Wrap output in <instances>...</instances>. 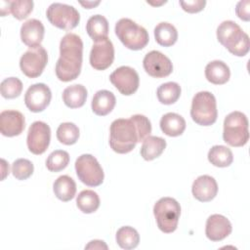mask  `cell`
I'll list each match as a JSON object with an SVG mask.
<instances>
[{"label": "cell", "instance_id": "16", "mask_svg": "<svg viewBox=\"0 0 250 250\" xmlns=\"http://www.w3.org/2000/svg\"><path fill=\"white\" fill-rule=\"evenodd\" d=\"M25 127L24 116L18 110H4L0 113V132L5 137H15Z\"/></svg>", "mask_w": 250, "mask_h": 250}, {"label": "cell", "instance_id": "36", "mask_svg": "<svg viewBox=\"0 0 250 250\" xmlns=\"http://www.w3.org/2000/svg\"><path fill=\"white\" fill-rule=\"evenodd\" d=\"M34 171V166L31 161L25 158H19L12 164L13 176L20 181L28 179Z\"/></svg>", "mask_w": 250, "mask_h": 250}, {"label": "cell", "instance_id": "1", "mask_svg": "<svg viewBox=\"0 0 250 250\" xmlns=\"http://www.w3.org/2000/svg\"><path fill=\"white\" fill-rule=\"evenodd\" d=\"M60 58L56 63V75L62 82L76 79L82 67L83 42L75 33H66L60 43Z\"/></svg>", "mask_w": 250, "mask_h": 250}, {"label": "cell", "instance_id": "8", "mask_svg": "<svg viewBox=\"0 0 250 250\" xmlns=\"http://www.w3.org/2000/svg\"><path fill=\"white\" fill-rule=\"evenodd\" d=\"M75 171L78 179L88 187H98L104 182V170L92 154L80 155L75 161Z\"/></svg>", "mask_w": 250, "mask_h": 250}, {"label": "cell", "instance_id": "35", "mask_svg": "<svg viewBox=\"0 0 250 250\" xmlns=\"http://www.w3.org/2000/svg\"><path fill=\"white\" fill-rule=\"evenodd\" d=\"M22 91V83L17 77H9L4 79L0 84V92L5 99L18 98Z\"/></svg>", "mask_w": 250, "mask_h": 250}, {"label": "cell", "instance_id": "30", "mask_svg": "<svg viewBox=\"0 0 250 250\" xmlns=\"http://www.w3.org/2000/svg\"><path fill=\"white\" fill-rule=\"evenodd\" d=\"M208 160L216 167H228L233 161L231 150L225 146H214L208 152Z\"/></svg>", "mask_w": 250, "mask_h": 250}, {"label": "cell", "instance_id": "37", "mask_svg": "<svg viewBox=\"0 0 250 250\" xmlns=\"http://www.w3.org/2000/svg\"><path fill=\"white\" fill-rule=\"evenodd\" d=\"M138 130L139 133V143L143 142L146 138H147L151 133V123L149 119L143 114H135L130 117Z\"/></svg>", "mask_w": 250, "mask_h": 250}, {"label": "cell", "instance_id": "4", "mask_svg": "<svg viewBox=\"0 0 250 250\" xmlns=\"http://www.w3.org/2000/svg\"><path fill=\"white\" fill-rule=\"evenodd\" d=\"M115 34L126 48L133 51L144 49L149 40L146 29L127 18L116 22Z\"/></svg>", "mask_w": 250, "mask_h": 250}, {"label": "cell", "instance_id": "23", "mask_svg": "<svg viewBox=\"0 0 250 250\" xmlns=\"http://www.w3.org/2000/svg\"><path fill=\"white\" fill-rule=\"evenodd\" d=\"M88 35L93 41L99 42L107 38L108 35V21L102 15L92 16L86 24Z\"/></svg>", "mask_w": 250, "mask_h": 250}, {"label": "cell", "instance_id": "2", "mask_svg": "<svg viewBox=\"0 0 250 250\" xmlns=\"http://www.w3.org/2000/svg\"><path fill=\"white\" fill-rule=\"evenodd\" d=\"M109 133V146L117 153H128L139 143V133L131 118L115 119L110 125Z\"/></svg>", "mask_w": 250, "mask_h": 250}, {"label": "cell", "instance_id": "27", "mask_svg": "<svg viewBox=\"0 0 250 250\" xmlns=\"http://www.w3.org/2000/svg\"><path fill=\"white\" fill-rule=\"evenodd\" d=\"M154 37L159 45L170 47L177 42L178 31L172 23L162 21L154 27Z\"/></svg>", "mask_w": 250, "mask_h": 250}, {"label": "cell", "instance_id": "14", "mask_svg": "<svg viewBox=\"0 0 250 250\" xmlns=\"http://www.w3.org/2000/svg\"><path fill=\"white\" fill-rule=\"evenodd\" d=\"M114 60V47L112 42L106 38L96 42L90 52V64L97 70L108 68Z\"/></svg>", "mask_w": 250, "mask_h": 250}, {"label": "cell", "instance_id": "22", "mask_svg": "<svg viewBox=\"0 0 250 250\" xmlns=\"http://www.w3.org/2000/svg\"><path fill=\"white\" fill-rule=\"evenodd\" d=\"M186 120L175 112H168L160 119L161 131L169 137L181 136L186 129Z\"/></svg>", "mask_w": 250, "mask_h": 250}, {"label": "cell", "instance_id": "19", "mask_svg": "<svg viewBox=\"0 0 250 250\" xmlns=\"http://www.w3.org/2000/svg\"><path fill=\"white\" fill-rule=\"evenodd\" d=\"M44 33L45 28L43 23L36 19L27 20L21 27V39L29 48L40 46L44 38Z\"/></svg>", "mask_w": 250, "mask_h": 250}, {"label": "cell", "instance_id": "25", "mask_svg": "<svg viewBox=\"0 0 250 250\" xmlns=\"http://www.w3.org/2000/svg\"><path fill=\"white\" fill-rule=\"evenodd\" d=\"M166 147V141L163 138L156 136H148L143 141L141 147V155L146 160L150 161L162 154Z\"/></svg>", "mask_w": 250, "mask_h": 250}, {"label": "cell", "instance_id": "13", "mask_svg": "<svg viewBox=\"0 0 250 250\" xmlns=\"http://www.w3.org/2000/svg\"><path fill=\"white\" fill-rule=\"evenodd\" d=\"M143 65L146 72L154 78L166 77L173 71V64L170 59L155 50L148 52L145 56Z\"/></svg>", "mask_w": 250, "mask_h": 250}, {"label": "cell", "instance_id": "38", "mask_svg": "<svg viewBox=\"0 0 250 250\" xmlns=\"http://www.w3.org/2000/svg\"><path fill=\"white\" fill-rule=\"evenodd\" d=\"M182 9L188 13L193 14L202 11L206 5L205 0H191V1H180Z\"/></svg>", "mask_w": 250, "mask_h": 250}, {"label": "cell", "instance_id": "32", "mask_svg": "<svg viewBox=\"0 0 250 250\" xmlns=\"http://www.w3.org/2000/svg\"><path fill=\"white\" fill-rule=\"evenodd\" d=\"M181 86L176 82H166L161 84L157 91V99L163 104H175L181 96Z\"/></svg>", "mask_w": 250, "mask_h": 250}, {"label": "cell", "instance_id": "28", "mask_svg": "<svg viewBox=\"0 0 250 250\" xmlns=\"http://www.w3.org/2000/svg\"><path fill=\"white\" fill-rule=\"evenodd\" d=\"M8 8L1 10V16L12 14L17 20H24L33 10V1L31 0H16L7 1Z\"/></svg>", "mask_w": 250, "mask_h": 250}, {"label": "cell", "instance_id": "11", "mask_svg": "<svg viewBox=\"0 0 250 250\" xmlns=\"http://www.w3.org/2000/svg\"><path fill=\"white\" fill-rule=\"evenodd\" d=\"M51 141V129L43 121L33 122L27 132L26 144L30 152L39 155L44 153Z\"/></svg>", "mask_w": 250, "mask_h": 250}, {"label": "cell", "instance_id": "40", "mask_svg": "<svg viewBox=\"0 0 250 250\" xmlns=\"http://www.w3.org/2000/svg\"><path fill=\"white\" fill-rule=\"evenodd\" d=\"M85 249H107V245L103 240H92L85 246Z\"/></svg>", "mask_w": 250, "mask_h": 250}, {"label": "cell", "instance_id": "31", "mask_svg": "<svg viewBox=\"0 0 250 250\" xmlns=\"http://www.w3.org/2000/svg\"><path fill=\"white\" fill-rule=\"evenodd\" d=\"M117 244L125 250L134 249L139 245L140 235L138 231L129 226L121 227L115 235Z\"/></svg>", "mask_w": 250, "mask_h": 250}, {"label": "cell", "instance_id": "41", "mask_svg": "<svg viewBox=\"0 0 250 250\" xmlns=\"http://www.w3.org/2000/svg\"><path fill=\"white\" fill-rule=\"evenodd\" d=\"M80 4H81L82 6H84L86 9H92V8H94L95 6L99 5L100 2H80Z\"/></svg>", "mask_w": 250, "mask_h": 250}, {"label": "cell", "instance_id": "18", "mask_svg": "<svg viewBox=\"0 0 250 250\" xmlns=\"http://www.w3.org/2000/svg\"><path fill=\"white\" fill-rule=\"evenodd\" d=\"M191 191L197 200L201 202H208L214 199L217 195L218 185L213 177L209 175H202L194 180Z\"/></svg>", "mask_w": 250, "mask_h": 250}, {"label": "cell", "instance_id": "33", "mask_svg": "<svg viewBox=\"0 0 250 250\" xmlns=\"http://www.w3.org/2000/svg\"><path fill=\"white\" fill-rule=\"evenodd\" d=\"M79 138L78 127L71 122L62 123L57 129V139L60 143L71 146L74 145Z\"/></svg>", "mask_w": 250, "mask_h": 250}, {"label": "cell", "instance_id": "17", "mask_svg": "<svg viewBox=\"0 0 250 250\" xmlns=\"http://www.w3.org/2000/svg\"><path fill=\"white\" fill-rule=\"evenodd\" d=\"M232 227L229 219L220 214L211 215L206 221L205 234L211 241H221L230 234Z\"/></svg>", "mask_w": 250, "mask_h": 250}, {"label": "cell", "instance_id": "5", "mask_svg": "<svg viewBox=\"0 0 250 250\" xmlns=\"http://www.w3.org/2000/svg\"><path fill=\"white\" fill-rule=\"evenodd\" d=\"M248 127V119L244 113L240 111L229 113L224 120V142L231 146H243L249 140Z\"/></svg>", "mask_w": 250, "mask_h": 250}, {"label": "cell", "instance_id": "29", "mask_svg": "<svg viewBox=\"0 0 250 250\" xmlns=\"http://www.w3.org/2000/svg\"><path fill=\"white\" fill-rule=\"evenodd\" d=\"M76 205L85 214L94 213L100 207V197L94 190L84 189L77 195Z\"/></svg>", "mask_w": 250, "mask_h": 250}, {"label": "cell", "instance_id": "3", "mask_svg": "<svg viewBox=\"0 0 250 250\" xmlns=\"http://www.w3.org/2000/svg\"><path fill=\"white\" fill-rule=\"evenodd\" d=\"M217 39L234 56L244 57L249 52V36L233 21H224L220 23Z\"/></svg>", "mask_w": 250, "mask_h": 250}, {"label": "cell", "instance_id": "39", "mask_svg": "<svg viewBox=\"0 0 250 250\" xmlns=\"http://www.w3.org/2000/svg\"><path fill=\"white\" fill-rule=\"evenodd\" d=\"M249 6H250V1L245 0V1H239L235 7V13L236 16L245 21H248L250 20V14H249Z\"/></svg>", "mask_w": 250, "mask_h": 250}, {"label": "cell", "instance_id": "21", "mask_svg": "<svg viewBox=\"0 0 250 250\" xmlns=\"http://www.w3.org/2000/svg\"><path fill=\"white\" fill-rule=\"evenodd\" d=\"M205 77L215 85H222L229 80L230 70L224 62L219 60L212 61L205 67Z\"/></svg>", "mask_w": 250, "mask_h": 250}, {"label": "cell", "instance_id": "12", "mask_svg": "<svg viewBox=\"0 0 250 250\" xmlns=\"http://www.w3.org/2000/svg\"><path fill=\"white\" fill-rule=\"evenodd\" d=\"M109 80L112 85L124 96L133 95L139 88L140 78L138 72L130 66H120L110 75Z\"/></svg>", "mask_w": 250, "mask_h": 250}, {"label": "cell", "instance_id": "15", "mask_svg": "<svg viewBox=\"0 0 250 250\" xmlns=\"http://www.w3.org/2000/svg\"><path fill=\"white\" fill-rule=\"evenodd\" d=\"M51 99L50 88L44 83H36L27 89L24 95V104L30 111L41 112L49 105Z\"/></svg>", "mask_w": 250, "mask_h": 250}, {"label": "cell", "instance_id": "34", "mask_svg": "<svg viewBox=\"0 0 250 250\" xmlns=\"http://www.w3.org/2000/svg\"><path fill=\"white\" fill-rule=\"evenodd\" d=\"M69 163V154L65 150H54L46 160V167L51 172H60Z\"/></svg>", "mask_w": 250, "mask_h": 250}, {"label": "cell", "instance_id": "26", "mask_svg": "<svg viewBox=\"0 0 250 250\" xmlns=\"http://www.w3.org/2000/svg\"><path fill=\"white\" fill-rule=\"evenodd\" d=\"M53 190L57 198L67 202L71 200L76 193V184L69 176L62 175L54 182Z\"/></svg>", "mask_w": 250, "mask_h": 250}, {"label": "cell", "instance_id": "10", "mask_svg": "<svg viewBox=\"0 0 250 250\" xmlns=\"http://www.w3.org/2000/svg\"><path fill=\"white\" fill-rule=\"evenodd\" d=\"M48 62L47 51L40 45L29 48L20 60V67L22 73L29 78L40 76Z\"/></svg>", "mask_w": 250, "mask_h": 250}, {"label": "cell", "instance_id": "7", "mask_svg": "<svg viewBox=\"0 0 250 250\" xmlns=\"http://www.w3.org/2000/svg\"><path fill=\"white\" fill-rule=\"evenodd\" d=\"M153 214L158 229L164 233H171L178 227L181 206L172 197H162L154 204Z\"/></svg>", "mask_w": 250, "mask_h": 250}, {"label": "cell", "instance_id": "20", "mask_svg": "<svg viewBox=\"0 0 250 250\" xmlns=\"http://www.w3.org/2000/svg\"><path fill=\"white\" fill-rule=\"evenodd\" d=\"M116 104L115 96L107 90L98 91L92 100V110L99 116L107 115L112 111Z\"/></svg>", "mask_w": 250, "mask_h": 250}, {"label": "cell", "instance_id": "24", "mask_svg": "<svg viewBox=\"0 0 250 250\" xmlns=\"http://www.w3.org/2000/svg\"><path fill=\"white\" fill-rule=\"evenodd\" d=\"M87 99V89L81 84L66 87L62 92V101L69 108H78L84 105Z\"/></svg>", "mask_w": 250, "mask_h": 250}, {"label": "cell", "instance_id": "6", "mask_svg": "<svg viewBox=\"0 0 250 250\" xmlns=\"http://www.w3.org/2000/svg\"><path fill=\"white\" fill-rule=\"evenodd\" d=\"M190 116L201 126H211L217 120L218 110L215 96L208 91H201L194 95L191 102Z\"/></svg>", "mask_w": 250, "mask_h": 250}, {"label": "cell", "instance_id": "9", "mask_svg": "<svg viewBox=\"0 0 250 250\" xmlns=\"http://www.w3.org/2000/svg\"><path fill=\"white\" fill-rule=\"evenodd\" d=\"M48 21L58 28L70 30L76 27L80 21L78 11L70 5L62 3H53L46 12Z\"/></svg>", "mask_w": 250, "mask_h": 250}]
</instances>
